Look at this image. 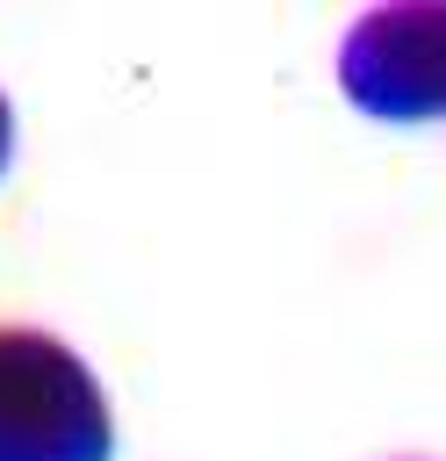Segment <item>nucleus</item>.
Here are the masks:
<instances>
[{
  "mask_svg": "<svg viewBox=\"0 0 446 461\" xmlns=\"http://www.w3.org/2000/svg\"><path fill=\"white\" fill-rule=\"evenodd\" d=\"M115 418L94 367L36 331L0 324V461H108Z\"/></svg>",
  "mask_w": 446,
  "mask_h": 461,
  "instance_id": "nucleus-1",
  "label": "nucleus"
},
{
  "mask_svg": "<svg viewBox=\"0 0 446 461\" xmlns=\"http://www.w3.org/2000/svg\"><path fill=\"white\" fill-rule=\"evenodd\" d=\"M338 94L396 130L446 115V0L432 7H374L338 43Z\"/></svg>",
  "mask_w": 446,
  "mask_h": 461,
  "instance_id": "nucleus-2",
  "label": "nucleus"
},
{
  "mask_svg": "<svg viewBox=\"0 0 446 461\" xmlns=\"http://www.w3.org/2000/svg\"><path fill=\"white\" fill-rule=\"evenodd\" d=\"M7 158H14V108H7V94H0V173H7Z\"/></svg>",
  "mask_w": 446,
  "mask_h": 461,
  "instance_id": "nucleus-3",
  "label": "nucleus"
}]
</instances>
